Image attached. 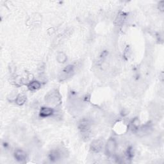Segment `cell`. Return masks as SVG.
<instances>
[{"label":"cell","mask_w":164,"mask_h":164,"mask_svg":"<svg viewBox=\"0 0 164 164\" xmlns=\"http://www.w3.org/2000/svg\"><path fill=\"white\" fill-rule=\"evenodd\" d=\"M46 101L51 105H58L61 103V96L58 92L53 89L49 92L45 97Z\"/></svg>","instance_id":"obj_1"},{"label":"cell","mask_w":164,"mask_h":164,"mask_svg":"<svg viewBox=\"0 0 164 164\" xmlns=\"http://www.w3.org/2000/svg\"><path fill=\"white\" fill-rule=\"evenodd\" d=\"M117 142L114 138H110L106 144L105 150L108 155L113 156L115 154L117 151Z\"/></svg>","instance_id":"obj_2"},{"label":"cell","mask_w":164,"mask_h":164,"mask_svg":"<svg viewBox=\"0 0 164 164\" xmlns=\"http://www.w3.org/2000/svg\"><path fill=\"white\" fill-rule=\"evenodd\" d=\"M103 146V141L101 139L95 140V141L92 142L90 145V149L93 150V151L95 152V153H98L101 150L102 147Z\"/></svg>","instance_id":"obj_3"},{"label":"cell","mask_w":164,"mask_h":164,"mask_svg":"<svg viewBox=\"0 0 164 164\" xmlns=\"http://www.w3.org/2000/svg\"><path fill=\"white\" fill-rule=\"evenodd\" d=\"M54 113L53 110L50 107H45L43 106L42 107L41 110H40L39 115L41 117H50L52 114Z\"/></svg>","instance_id":"obj_4"},{"label":"cell","mask_w":164,"mask_h":164,"mask_svg":"<svg viewBox=\"0 0 164 164\" xmlns=\"http://www.w3.org/2000/svg\"><path fill=\"white\" fill-rule=\"evenodd\" d=\"M14 157L16 160L19 162H23L26 160L27 158V155L26 152L21 149H17L15 151L14 153Z\"/></svg>","instance_id":"obj_5"},{"label":"cell","mask_w":164,"mask_h":164,"mask_svg":"<svg viewBox=\"0 0 164 164\" xmlns=\"http://www.w3.org/2000/svg\"><path fill=\"white\" fill-rule=\"evenodd\" d=\"M73 72V66H67L65 69L62 71L61 77H60V78H61V80L62 81L64 80V79H66L68 77H69Z\"/></svg>","instance_id":"obj_6"},{"label":"cell","mask_w":164,"mask_h":164,"mask_svg":"<svg viewBox=\"0 0 164 164\" xmlns=\"http://www.w3.org/2000/svg\"><path fill=\"white\" fill-rule=\"evenodd\" d=\"M41 87V84L38 81H31L30 82L28 85V88L31 91H35L39 89Z\"/></svg>","instance_id":"obj_7"},{"label":"cell","mask_w":164,"mask_h":164,"mask_svg":"<svg viewBox=\"0 0 164 164\" xmlns=\"http://www.w3.org/2000/svg\"><path fill=\"white\" fill-rule=\"evenodd\" d=\"M49 158L51 161L55 162L60 158V153L57 150H53L49 154Z\"/></svg>","instance_id":"obj_8"},{"label":"cell","mask_w":164,"mask_h":164,"mask_svg":"<svg viewBox=\"0 0 164 164\" xmlns=\"http://www.w3.org/2000/svg\"><path fill=\"white\" fill-rule=\"evenodd\" d=\"M57 60L59 63H63L66 62L67 60V57L64 53H63V52H60L57 55Z\"/></svg>","instance_id":"obj_9"},{"label":"cell","mask_w":164,"mask_h":164,"mask_svg":"<svg viewBox=\"0 0 164 164\" xmlns=\"http://www.w3.org/2000/svg\"><path fill=\"white\" fill-rule=\"evenodd\" d=\"M79 128L82 132L87 131L89 129V123L87 121L84 120V121H83L80 124H79Z\"/></svg>","instance_id":"obj_10"},{"label":"cell","mask_w":164,"mask_h":164,"mask_svg":"<svg viewBox=\"0 0 164 164\" xmlns=\"http://www.w3.org/2000/svg\"><path fill=\"white\" fill-rule=\"evenodd\" d=\"M26 101V97L24 95H19L15 99V103L19 105H23Z\"/></svg>","instance_id":"obj_11"},{"label":"cell","mask_w":164,"mask_h":164,"mask_svg":"<svg viewBox=\"0 0 164 164\" xmlns=\"http://www.w3.org/2000/svg\"><path fill=\"white\" fill-rule=\"evenodd\" d=\"M132 125H133V127L135 128H137L140 125V121H139V119L138 118H137V117L135 118L133 120V121H132Z\"/></svg>","instance_id":"obj_12"},{"label":"cell","mask_w":164,"mask_h":164,"mask_svg":"<svg viewBox=\"0 0 164 164\" xmlns=\"http://www.w3.org/2000/svg\"><path fill=\"white\" fill-rule=\"evenodd\" d=\"M163 5H164V2L163 1L160 2V3H159V9L161 11L163 10Z\"/></svg>","instance_id":"obj_13"}]
</instances>
